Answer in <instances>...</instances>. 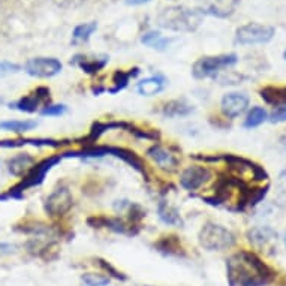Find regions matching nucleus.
I'll use <instances>...</instances> for the list:
<instances>
[{
    "label": "nucleus",
    "instance_id": "40",
    "mask_svg": "<svg viewBox=\"0 0 286 286\" xmlns=\"http://www.w3.org/2000/svg\"><path fill=\"white\" fill-rule=\"evenodd\" d=\"M2 102H3V99H2V97H0V103H2Z\"/></svg>",
    "mask_w": 286,
    "mask_h": 286
},
{
    "label": "nucleus",
    "instance_id": "30",
    "mask_svg": "<svg viewBox=\"0 0 286 286\" xmlns=\"http://www.w3.org/2000/svg\"><path fill=\"white\" fill-rule=\"evenodd\" d=\"M95 264L111 279H115V280H118V282H126L127 280V276L123 273V271H120L118 268H115L109 261H106V259H103V258H95Z\"/></svg>",
    "mask_w": 286,
    "mask_h": 286
},
{
    "label": "nucleus",
    "instance_id": "19",
    "mask_svg": "<svg viewBox=\"0 0 286 286\" xmlns=\"http://www.w3.org/2000/svg\"><path fill=\"white\" fill-rule=\"evenodd\" d=\"M195 111V106L186 102L185 99H171L159 105L158 112L167 118H177V117H189Z\"/></svg>",
    "mask_w": 286,
    "mask_h": 286
},
{
    "label": "nucleus",
    "instance_id": "11",
    "mask_svg": "<svg viewBox=\"0 0 286 286\" xmlns=\"http://www.w3.org/2000/svg\"><path fill=\"white\" fill-rule=\"evenodd\" d=\"M62 69L63 65L56 57H35L24 65V72L35 78H53L59 75Z\"/></svg>",
    "mask_w": 286,
    "mask_h": 286
},
{
    "label": "nucleus",
    "instance_id": "23",
    "mask_svg": "<svg viewBox=\"0 0 286 286\" xmlns=\"http://www.w3.org/2000/svg\"><path fill=\"white\" fill-rule=\"evenodd\" d=\"M238 2L240 0H213L208 3V6H205L199 11H201V14H208V15H213L217 18H226L235 11Z\"/></svg>",
    "mask_w": 286,
    "mask_h": 286
},
{
    "label": "nucleus",
    "instance_id": "21",
    "mask_svg": "<svg viewBox=\"0 0 286 286\" xmlns=\"http://www.w3.org/2000/svg\"><path fill=\"white\" fill-rule=\"evenodd\" d=\"M35 158L29 153H20L14 158H11L6 164V168L9 171L11 176L14 177H24L30 170L32 167L35 165Z\"/></svg>",
    "mask_w": 286,
    "mask_h": 286
},
{
    "label": "nucleus",
    "instance_id": "14",
    "mask_svg": "<svg viewBox=\"0 0 286 286\" xmlns=\"http://www.w3.org/2000/svg\"><path fill=\"white\" fill-rule=\"evenodd\" d=\"M147 156H149L161 170H164V171H167V173H170V174L176 173V171L179 170V167H180V159H179L174 153H171L170 150H167L165 147H162V146L158 144V142L153 144L152 147H149Z\"/></svg>",
    "mask_w": 286,
    "mask_h": 286
},
{
    "label": "nucleus",
    "instance_id": "28",
    "mask_svg": "<svg viewBox=\"0 0 286 286\" xmlns=\"http://www.w3.org/2000/svg\"><path fill=\"white\" fill-rule=\"evenodd\" d=\"M96 29H97V23L96 21H89V23L78 24L74 29V32H72V44L74 45H80V44L89 42L90 36L95 33Z\"/></svg>",
    "mask_w": 286,
    "mask_h": 286
},
{
    "label": "nucleus",
    "instance_id": "10",
    "mask_svg": "<svg viewBox=\"0 0 286 286\" xmlns=\"http://www.w3.org/2000/svg\"><path fill=\"white\" fill-rule=\"evenodd\" d=\"M87 223L90 228H106L115 234H121V235H127V237H133L141 231V226H136L133 223H130L127 219H123L120 216H103V214H96V216H90L87 219Z\"/></svg>",
    "mask_w": 286,
    "mask_h": 286
},
{
    "label": "nucleus",
    "instance_id": "24",
    "mask_svg": "<svg viewBox=\"0 0 286 286\" xmlns=\"http://www.w3.org/2000/svg\"><path fill=\"white\" fill-rule=\"evenodd\" d=\"M139 72H141L139 68H132V69H129V71L117 69V71L114 72L112 78H111V84H112V86H111L109 89H106V92L111 93V95H115V93L124 90V89L129 86V81L133 80V78H136V77L139 75Z\"/></svg>",
    "mask_w": 286,
    "mask_h": 286
},
{
    "label": "nucleus",
    "instance_id": "39",
    "mask_svg": "<svg viewBox=\"0 0 286 286\" xmlns=\"http://www.w3.org/2000/svg\"><path fill=\"white\" fill-rule=\"evenodd\" d=\"M283 59H285V62H286V50H285V53H283Z\"/></svg>",
    "mask_w": 286,
    "mask_h": 286
},
{
    "label": "nucleus",
    "instance_id": "31",
    "mask_svg": "<svg viewBox=\"0 0 286 286\" xmlns=\"http://www.w3.org/2000/svg\"><path fill=\"white\" fill-rule=\"evenodd\" d=\"M81 282L86 286H108L111 279L100 273H84L81 276Z\"/></svg>",
    "mask_w": 286,
    "mask_h": 286
},
{
    "label": "nucleus",
    "instance_id": "2",
    "mask_svg": "<svg viewBox=\"0 0 286 286\" xmlns=\"http://www.w3.org/2000/svg\"><path fill=\"white\" fill-rule=\"evenodd\" d=\"M201 23V11L186 6H170L158 15V26L171 32H195Z\"/></svg>",
    "mask_w": 286,
    "mask_h": 286
},
{
    "label": "nucleus",
    "instance_id": "20",
    "mask_svg": "<svg viewBox=\"0 0 286 286\" xmlns=\"http://www.w3.org/2000/svg\"><path fill=\"white\" fill-rule=\"evenodd\" d=\"M158 216L159 219L170 226H177L182 228L183 226V217L179 211L177 207H174L168 199L161 198L158 202Z\"/></svg>",
    "mask_w": 286,
    "mask_h": 286
},
{
    "label": "nucleus",
    "instance_id": "6",
    "mask_svg": "<svg viewBox=\"0 0 286 286\" xmlns=\"http://www.w3.org/2000/svg\"><path fill=\"white\" fill-rule=\"evenodd\" d=\"M238 63V56L231 54H220V56H207L198 59L192 66V75L196 80L205 78H216L223 69H229Z\"/></svg>",
    "mask_w": 286,
    "mask_h": 286
},
{
    "label": "nucleus",
    "instance_id": "15",
    "mask_svg": "<svg viewBox=\"0 0 286 286\" xmlns=\"http://www.w3.org/2000/svg\"><path fill=\"white\" fill-rule=\"evenodd\" d=\"M109 62V57L102 54V56H86V54H77L72 57L71 65L80 68L83 72L87 75H96L99 74Z\"/></svg>",
    "mask_w": 286,
    "mask_h": 286
},
{
    "label": "nucleus",
    "instance_id": "5",
    "mask_svg": "<svg viewBox=\"0 0 286 286\" xmlns=\"http://www.w3.org/2000/svg\"><path fill=\"white\" fill-rule=\"evenodd\" d=\"M62 159H63L62 155H60V156H50V158H47V159H44V161L35 164V165L32 167V170L23 177V180H21L18 185H15L14 188H11L5 195L0 196V201H3V199H11V198H12V199H20V198H23L24 192L27 191V189L35 188V186H39V185L44 182L45 176H47Z\"/></svg>",
    "mask_w": 286,
    "mask_h": 286
},
{
    "label": "nucleus",
    "instance_id": "22",
    "mask_svg": "<svg viewBox=\"0 0 286 286\" xmlns=\"http://www.w3.org/2000/svg\"><path fill=\"white\" fill-rule=\"evenodd\" d=\"M168 81L164 75L156 74L152 77H147L144 80H141L136 84V92L141 96H156L159 95L161 92H164V89L167 87Z\"/></svg>",
    "mask_w": 286,
    "mask_h": 286
},
{
    "label": "nucleus",
    "instance_id": "13",
    "mask_svg": "<svg viewBox=\"0 0 286 286\" xmlns=\"http://www.w3.org/2000/svg\"><path fill=\"white\" fill-rule=\"evenodd\" d=\"M211 179V171L208 167L192 165L180 174V186L188 192L198 191Z\"/></svg>",
    "mask_w": 286,
    "mask_h": 286
},
{
    "label": "nucleus",
    "instance_id": "8",
    "mask_svg": "<svg viewBox=\"0 0 286 286\" xmlns=\"http://www.w3.org/2000/svg\"><path fill=\"white\" fill-rule=\"evenodd\" d=\"M74 207V195L66 185H59L47 196L44 202V210L47 216L53 219H60L66 216Z\"/></svg>",
    "mask_w": 286,
    "mask_h": 286
},
{
    "label": "nucleus",
    "instance_id": "1",
    "mask_svg": "<svg viewBox=\"0 0 286 286\" xmlns=\"http://www.w3.org/2000/svg\"><path fill=\"white\" fill-rule=\"evenodd\" d=\"M226 279L229 286H267L276 273L256 253L238 250L226 259Z\"/></svg>",
    "mask_w": 286,
    "mask_h": 286
},
{
    "label": "nucleus",
    "instance_id": "37",
    "mask_svg": "<svg viewBox=\"0 0 286 286\" xmlns=\"http://www.w3.org/2000/svg\"><path fill=\"white\" fill-rule=\"evenodd\" d=\"M14 252H15V246L0 243V253H14Z\"/></svg>",
    "mask_w": 286,
    "mask_h": 286
},
{
    "label": "nucleus",
    "instance_id": "34",
    "mask_svg": "<svg viewBox=\"0 0 286 286\" xmlns=\"http://www.w3.org/2000/svg\"><path fill=\"white\" fill-rule=\"evenodd\" d=\"M21 71V66L17 63L11 62H0V77L11 75V74H18Z\"/></svg>",
    "mask_w": 286,
    "mask_h": 286
},
{
    "label": "nucleus",
    "instance_id": "29",
    "mask_svg": "<svg viewBox=\"0 0 286 286\" xmlns=\"http://www.w3.org/2000/svg\"><path fill=\"white\" fill-rule=\"evenodd\" d=\"M268 120V114L265 111V108L262 106H252V109L247 112L244 121H243V126L246 129H255L258 126H261L262 123H265Z\"/></svg>",
    "mask_w": 286,
    "mask_h": 286
},
{
    "label": "nucleus",
    "instance_id": "16",
    "mask_svg": "<svg viewBox=\"0 0 286 286\" xmlns=\"http://www.w3.org/2000/svg\"><path fill=\"white\" fill-rule=\"evenodd\" d=\"M246 237L255 247L267 249V247H271L277 241L279 234L271 226H255L247 231Z\"/></svg>",
    "mask_w": 286,
    "mask_h": 286
},
{
    "label": "nucleus",
    "instance_id": "18",
    "mask_svg": "<svg viewBox=\"0 0 286 286\" xmlns=\"http://www.w3.org/2000/svg\"><path fill=\"white\" fill-rule=\"evenodd\" d=\"M153 247L165 256H174V258L186 256V250H185L180 238L174 234L159 237V240L153 243Z\"/></svg>",
    "mask_w": 286,
    "mask_h": 286
},
{
    "label": "nucleus",
    "instance_id": "26",
    "mask_svg": "<svg viewBox=\"0 0 286 286\" xmlns=\"http://www.w3.org/2000/svg\"><path fill=\"white\" fill-rule=\"evenodd\" d=\"M259 96L267 102L268 105L279 106L286 103V87H274V86H267L259 90Z\"/></svg>",
    "mask_w": 286,
    "mask_h": 286
},
{
    "label": "nucleus",
    "instance_id": "35",
    "mask_svg": "<svg viewBox=\"0 0 286 286\" xmlns=\"http://www.w3.org/2000/svg\"><path fill=\"white\" fill-rule=\"evenodd\" d=\"M277 193L280 198L286 199V168L279 174V179H277Z\"/></svg>",
    "mask_w": 286,
    "mask_h": 286
},
{
    "label": "nucleus",
    "instance_id": "3",
    "mask_svg": "<svg viewBox=\"0 0 286 286\" xmlns=\"http://www.w3.org/2000/svg\"><path fill=\"white\" fill-rule=\"evenodd\" d=\"M63 158H103V156H115L118 159H121L123 162H126L127 165H130L135 171H138L141 176H144L146 180H149V171L147 167L144 164V161L135 153L130 152L127 149H121V147H111V146H99V147H86L80 152H69V153H63Z\"/></svg>",
    "mask_w": 286,
    "mask_h": 286
},
{
    "label": "nucleus",
    "instance_id": "33",
    "mask_svg": "<svg viewBox=\"0 0 286 286\" xmlns=\"http://www.w3.org/2000/svg\"><path fill=\"white\" fill-rule=\"evenodd\" d=\"M268 120L271 123H285L286 121V103L285 105H279V106H274V109L270 112L268 115Z\"/></svg>",
    "mask_w": 286,
    "mask_h": 286
},
{
    "label": "nucleus",
    "instance_id": "42",
    "mask_svg": "<svg viewBox=\"0 0 286 286\" xmlns=\"http://www.w3.org/2000/svg\"><path fill=\"white\" fill-rule=\"evenodd\" d=\"M147 286H150V285H147Z\"/></svg>",
    "mask_w": 286,
    "mask_h": 286
},
{
    "label": "nucleus",
    "instance_id": "27",
    "mask_svg": "<svg viewBox=\"0 0 286 286\" xmlns=\"http://www.w3.org/2000/svg\"><path fill=\"white\" fill-rule=\"evenodd\" d=\"M38 126L36 120H0V130L26 133Z\"/></svg>",
    "mask_w": 286,
    "mask_h": 286
},
{
    "label": "nucleus",
    "instance_id": "32",
    "mask_svg": "<svg viewBox=\"0 0 286 286\" xmlns=\"http://www.w3.org/2000/svg\"><path fill=\"white\" fill-rule=\"evenodd\" d=\"M66 111H68V106L63 103H50L41 109V115H44V117H60V115L66 114Z\"/></svg>",
    "mask_w": 286,
    "mask_h": 286
},
{
    "label": "nucleus",
    "instance_id": "7",
    "mask_svg": "<svg viewBox=\"0 0 286 286\" xmlns=\"http://www.w3.org/2000/svg\"><path fill=\"white\" fill-rule=\"evenodd\" d=\"M276 35L274 27L259 24V23H247L240 26L235 30V44L240 45H262L268 44Z\"/></svg>",
    "mask_w": 286,
    "mask_h": 286
},
{
    "label": "nucleus",
    "instance_id": "12",
    "mask_svg": "<svg viewBox=\"0 0 286 286\" xmlns=\"http://www.w3.org/2000/svg\"><path fill=\"white\" fill-rule=\"evenodd\" d=\"M249 103H250V99L246 93L229 92V93L223 95L222 100H220V111H222L225 118L234 120L247 111Z\"/></svg>",
    "mask_w": 286,
    "mask_h": 286
},
{
    "label": "nucleus",
    "instance_id": "4",
    "mask_svg": "<svg viewBox=\"0 0 286 286\" xmlns=\"http://www.w3.org/2000/svg\"><path fill=\"white\" fill-rule=\"evenodd\" d=\"M198 243L208 252H223L235 246L237 237L223 225L207 222L198 232Z\"/></svg>",
    "mask_w": 286,
    "mask_h": 286
},
{
    "label": "nucleus",
    "instance_id": "38",
    "mask_svg": "<svg viewBox=\"0 0 286 286\" xmlns=\"http://www.w3.org/2000/svg\"><path fill=\"white\" fill-rule=\"evenodd\" d=\"M152 0H126L127 5H132V6H138V5H144V3H149Z\"/></svg>",
    "mask_w": 286,
    "mask_h": 286
},
{
    "label": "nucleus",
    "instance_id": "17",
    "mask_svg": "<svg viewBox=\"0 0 286 286\" xmlns=\"http://www.w3.org/2000/svg\"><path fill=\"white\" fill-rule=\"evenodd\" d=\"M71 144L69 141H59L51 138H18V139H5L0 141V149H17L24 146H33V147H53L59 149L63 146Z\"/></svg>",
    "mask_w": 286,
    "mask_h": 286
},
{
    "label": "nucleus",
    "instance_id": "36",
    "mask_svg": "<svg viewBox=\"0 0 286 286\" xmlns=\"http://www.w3.org/2000/svg\"><path fill=\"white\" fill-rule=\"evenodd\" d=\"M54 2L63 8H74V6H78L83 0H54Z\"/></svg>",
    "mask_w": 286,
    "mask_h": 286
},
{
    "label": "nucleus",
    "instance_id": "9",
    "mask_svg": "<svg viewBox=\"0 0 286 286\" xmlns=\"http://www.w3.org/2000/svg\"><path fill=\"white\" fill-rule=\"evenodd\" d=\"M51 103V90L47 86H39L36 89H33L30 93L21 96L20 99L8 103V108L20 111V112H36L41 111V108L47 106Z\"/></svg>",
    "mask_w": 286,
    "mask_h": 286
},
{
    "label": "nucleus",
    "instance_id": "41",
    "mask_svg": "<svg viewBox=\"0 0 286 286\" xmlns=\"http://www.w3.org/2000/svg\"><path fill=\"white\" fill-rule=\"evenodd\" d=\"M285 244H286V234H285Z\"/></svg>",
    "mask_w": 286,
    "mask_h": 286
},
{
    "label": "nucleus",
    "instance_id": "25",
    "mask_svg": "<svg viewBox=\"0 0 286 286\" xmlns=\"http://www.w3.org/2000/svg\"><path fill=\"white\" fill-rule=\"evenodd\" d=\"M173 38H167L164 36L161 32H156V30H150V32H146L142 36H141V42L152 48V50H156V51H165L170 48V45L173 44Z\"/></svg>",
    "mask_w": 286,
    "mask_h": 286
}]
</instances>
